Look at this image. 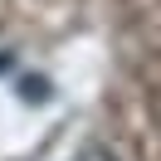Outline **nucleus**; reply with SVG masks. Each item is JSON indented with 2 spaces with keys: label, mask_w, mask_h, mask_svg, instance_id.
Here are the masks:
<instances>
[{
  "label": "nucleus",
  "mask_w": 161,
  "mask_h": 161,
  "mask_svg": "<svg viewBox=\"0 0 161 161\" xmlns=\"http://www.w3.org/2000/svg\"><path fill=\"white\" fill-rule=\"evenodd\" d=\"M78 161H117V156H112V151H83Z\"/></svg>",
  "instance_id": "f257e3e1"
}]
</instances>
